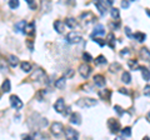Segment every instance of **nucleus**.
Instances as JSON below:
<instances>
[{"mask_svg": "<svg viewBox=\"0 0 150 140\" xmlns=\"http://www.w3.org/2000/svg\"><path fill=\"white\" fill-rule=\"evenodd\" d=\"M98 104L96 99H93V98H80L76 101V105L80 106V108H93Z\"/></svg>", "mask_w": 150, "mask_h": 140, "instance_id": "nucleus-1", "label": "nucleus"}, {"mask_svg": "<svg viewBox=\"0 0 150 140\" xmlns=\"http://www.w3.org/2000/svg\"><path fill=\"white\" fill-rule=\"evenodd\" d=\"M50 132L53 135H55V136H60L64 132H65V128H64V125L62 123H59V121H55V123L51 124V127H50Z\"/></svg>", "mask_w": 150, "mask_h": 140, "instance_id": "nucleus-2", "label": "nucleus"}, {"mask_svg": "<svg viewBox=\"0 0 150 140\" xmlns=\"http://www.w3.org/2000/svg\"><path fill=\"white\" fill-rule=\"evenodd\" d=\"M108 128L110 129V133L111 134H116V133H119L121 128H120V123L118 120H115V119H108Z\"/></svg>", "mask_w": 150, "mask_h": 140, "instance_id": "nucleus-3", "label": "nucleus"}, {"mask_svg": "<svg viewBox=\"0 0 150 140\" xmlns=\"http://www.w3.org/2000/svg\"><path fill=\"white\" fill-rule=\"evenodd\" d=\"M67 41L69 44H79L81 41V35L75 31H71L67 34Z\"/></svg>", "mask_w": 150, "mask_h": 140, "instance_id": "nucleus-4", "label": "nucleus"}, {"mask_svg": "<svg viewBox=\"0 0 150 140\" xmlns=\"http://www.w3.org/2000/svg\"><path fill=\"white\" fill-rule=\"evenodd\" d=\"M31 79L34 81H44V79H46V74L43 69L38 68V69H35L34 74L31 75Z\"/></svg>", "mask_w": 150, "mask_h": 140, "instance_id": "nucleus-5", "label": "nucleus"}, {"mask_svg": "<svg viewBox=\"0 0 150 140\" xmlns=\"http://www.w3.org/2000/svg\"><path fill=\"white\" fill-rule=\"evenodd\" d=\"M94 4H95V6L98 8V10H99L100 13V15H105L106 11H108V6L106 5H109L105 0H94Z\"/></svg>", "mask_w": 150, "mask_h": 140, "instance_id": "nucleus-6", "label": "nucleus"}, {"mask_svg": "<svg viewBox=\"0 0 150 140\" xmlns=\"http://www.w3.org/2000/svg\"><path fill=\"white\" fill-rule=\"evenodd\" d=\"M79 74L81 75V78L84 79H88L89 75H90V73H91V68L89 66L88 64H81V65H79Z\"/></svg>", "mask_w": 150, "mask_h": 140, "instance_id": "nucleus-7", "label": "nucleus"}, {"mask_svg": "<svg viewBox=\"0 0 150 140\" xmlns=\"http://www.w3.org/2000/svg\"><path fill=\"white\" fill-rule=\"evenodd\" d=\"M10 105H11V108H14L15 110H20V109H23V101L19 99V96H16V95H11L10 96Z\"/></svg>", "mask_w": 150, "mask_h": 140, "instance_id": "nucleus-8", "label": "nucleus"}, {"mask_svg": "<svg viewBox=\"0 0 150 140\" xmlns=\"http://www.w3.org/2000/svg\"><path fill=\"white\" fill-rule=\"evenodd\" d=\"M64 133H65V136H67L68 140H76L79 138V133L75 129L70 128V127L65 128V132Z\"/></svg>", "mask_w": 150, "mask_h": 140, "instance_id": "nucleus-9", "label": "nucleus"}, {"mask_svg": "<svg viewBox=\"0 0 150 140\" xmlns=\"http://www.w3.org/2000/svg\"><path fill=\"white\" fill-rule=\"evenodd\" d=\"M80 20L85 24H89V23H94L96 20V16H94V14L90 11H86V13H83L80 15Z\"/></svg>", "mask_w": 150, "mask_h": 140, "instance_id": "nucleus-10", "label": "nucleus"}, {"mask_svg": "<svg viewBox=\"0 0 150 140\" xmlns=\"http://www.w3.org/2000/svg\"><path fill=\"white\" fill-rule=\"evenodd\" d=\"M54 109H55L56 113H60V114L64 113V110H65V101H64L63 98H59V99L55 101Z\"/></svg>", "mask_w": 150, "mask_h": 140, "instance_id": "nucleus-11", "label": "nucleus"}, {"mask_svg": "<svg viewBox=\"0 0 150 140\" xmlns=\"http://www.w3.org/2000/svg\"><path fill=\"white\" fill-rule=\"evenodd\" d=\"M51 8H53V3L51 0H40V9L43 13H49L51 11Z\"/></svg>", "mask_w": 150, "mask_h": 140, "instance_id": "nucleus-12", "label": "nucleus"}, {"mask_svg": "<svg viewBox=\"0 0 150 140\" xmlns=\"http://www.w3.org/2000/svg\"><path fill=\"white\" fill-rule=\"evenodd\" d=\"M65 26H67L65 21H62V20L54 21V29H55L56 33H59V34H63L64 30H65Z\"/></svg>", "mask_w": 150, "mask_h": 140, "instance_id": "nucleus-13", "label": "nucleus"}, {"mask_svg": "<svg viewBox=\"0 0 150 140\" xmlns=\"http://www.w3.org/2000/svg\"><path fill=\"white\" fill-rule=\"evenodd\" d=\"M69 121L73 125H80L81 124V115L79 114V113H71Z\"/></svg>", "mask_w": 150, "mask_h": 140, "instance_id": "nucleus-14", "label": "nucleus"}, {"mask_svg": "<svg viewBox=\"0 0 150 140\" xmlns=\"http://www.w3.org/2000/svg\"><path fill=\"white\" fill-rule=\"evenodd\" d=\"M105 34V28L103 26V25H96L95 28H94V30H93V33H91V39L93 38H95V36H98V35H104Z\"/></svg>", "mask_w": 150, "mask_h": 140, "instance_id": "nucleus-15", "label": "nucleus"}, {"mask_svg": "<svg viewBox=\"0 0 150 140\" xmlns=\"http://www.w3.org/2000/svg\"><path fill=\"white\" fill-rule=\"evenodd\" d=\"M105 83H106V80L101 74H96V75L94 76V84H95V85L103 88V86H105Z\"/></svg>", "mask_w": 150, "mask_h": 140, "instance_id": "nucleus-16", "label": "nucleus"}, {"mask_svg": "<svg viewBox=\"0 0 150 140\" xmlns=\"http://www.w3.org/2000/svg\"><path fill=\"white\" fill-rule=\"evenodd\" d=\"M139 55H140V58H142L143 60L150 63V50L148 48H142V49H140Z\"/></svg>", "mask_w": 150, "mask_h": 140, "instance_id": "nucleus-17", "label": "nucleus"}, {"mask_svg": "<svg viewBox=\"0 0 150 140\" xmlns=\"http://www.w3.org/2000/svg\"><path fill=\"white\" fill-rule=\"evenodd\" d=\"M110 96H111V91L109 90V89H101L100 91H99V98L100 99H103V100H106L108 103L110 101Z\"/></svg>", "mask_w": 150, "mask_h": 140, "instance_id": "nucleus-18", "label": "nucleus"}, {"mask_svg": "<svg viewBox=\"0 0 150 140\" xmlns=\"http://www.w3.org/2000/svg\"><path fill=\"white\" fill-rule=\"evenodd\" d=\"M25 34L29 35V36H33L35 34V23H29L26 24V28H25Z\"/></svg>", "mask_w": 150, "mask_h": 140, "instance_id": "nucleus-19", "label": "nucleus"}, {"mask_svg": "<svg viewBox=\"0 0 150 140\" xmlns=\"http://www.w3.org/2000/svg\"><path fill=\"white\" fill-rule=\"evenodd\" d=\"M106 45H109L111 49H114L115 48V36L112 33H109V34L106 35Z\"/></svg>", "mask_w": 150, "mask_h": 140, "instance_id": "nucleus-20", "label": "nucleus"}, {"mask_svg": "<svg viewBox=\"0 0 150 140\" xmlns=\"http://www.w3.org/2000/svg\"><path fill=\"white\" fill-rule=\"evenodd\" d=\"M65 84H67V78L62 76V78H59L58 80L55 81V88H56V89H64Z\"/></svg>", "mask_w": 150, "mask_h": 140, "instance_id": "nucleus-21", "label": "nucleus"}, {"mask_svg": "<svg viewBox=\"0 0 150 140\" xmlns=\"http://www.w3.org/2000/svg\"><path fill=\"white\" fill-rule=\"evenodd\" d=\"M65 24H67L69 29H75V28L78 26V23L74 18H67V19H65Z\"/></svg>", "mask_w": 150, "mask_h": 140, "instance_id": "nucleus-22", "label": "nucleus"}, {"mask_svg": "<svg viewBox=\"0 0 150 140\" xmlns=\"http://www.w3.org/2000/svg\"><path fill=\"white\" fill-rule=\"evenodd\" d=\"M8 62H9V64H10V66L11 68H15V66H18L19 65V59H18V57H15V55H9L8 57Z\"/></svg>", "mask_w": 150, "mask_h": 140, "instance_id": "nucleus-23", "label": "nucleus"}, {"mask_svg": "<svg viewBox=\"0 0 150 140\" xmlns=\"http://www.w3.org/2000/svg\"><path fill=\"white\" fill-rule=\"evenodd\" d=\"M139 70L142 71V75H143V79H144V80L149 81V80H150V70H149L148 68H145V66H140Z\"/></svg>", "mask_w": 150, "mask_h": 140, "instance_id": "nucleus-24", "label": "nucleus"}, {"mask_svg": "<svg viewBox=\"0 0 150 140\" xmlns=\"http://www.w3.org/2000/svg\"><path fill=\"white\" fill-rule=\"evenodd\" d=\"M25 28H26V23L24 20H21V21H19L18 24H15V31L24 33V34H25Z\"/></svg>", "mask_w": 150, "mask_h": 140, "instance_id": "nucleus-25", "label": "nucleus"}, {"mask_svg": "<svg viewBox=\"0 0 150 140\" xmlns=\"http://www.w3.org/2000/svg\"><path fill=\"white\" fill-rule=\"evenodd\" d=\"M20 68H21V70H23L24 73H29L30 70L33 69L31 64H30L29 62H23V63H20Z\"/></svg>", "mask_w": 150, "mask_h": 140, "instance_id": "nucleus-26", "label": "nucleus"}, {"mask_svg": "<svg viewBox=\"0 0 150 140\" xmlns=\"http://www.w3.org/2000/svg\"><path fill=\"white\" fill-rule=\"evenodd\" d=\"M1 89L4 93H9L11 90V84H10V80H9V79H5V80H4Z\"/></svg>", "mask_w": 150, "mask_h": 140, "instance_id": "nucleus-27", "label": "nucleus"}, {"mask_svg": "<svg viewBox=\"0 0 150 140\" xmlns=\"http://www.w3.org/2000/svg\"><path fill=\"white\" fill-rule=\"evenodd\" d=\"M121 81L124 84H130L131 83V75L129 71H124L123 75H121Z\"/></svg>", "mask_w": 150, "mask_h": 140, "instance_id": "nucleus-28", "label": "nucleus"}, {"mask_svg": "<svg viewBox=\"0 0 150 140\" xmlns=\"http://www.w3.org/2000/svg\"><path fill=\"white\" fill-rule=\"evenodd\" d=\"M110 14H111V18H112L114 20H119V18H120V11H119V9L111 8V9H110Z\"/></svg>", "mask_w": 150, "mask_h": 140, "instance_id": "nucleus-29", "label": "nucleus"}, {"mask_svg": "<svg viewBox=\"0 0 150 140\" xmlns=\"http://www.w3.org/2000/svg\"><path fill=\"white\" fill-rule=\"evenodd\" d=\"M134 39H137L139 43H143V41L146 39V34H144V33H140V31H138V33H135L134 34Z\"/></svg>", "mask_w": 150, "mask_h": 140, "instance_id": "nucleus-30", "label": "nucleus"}, {"mask_svg": "<svg viewBox=\"0 0 150 140\" xmlns=\"http://www.w3.org/2000/svg\"><path fill=\"white\" fill-rule=\"evenodd\" d=\"M128 65H129V68H130L131 70H137V69L140 68L139 64H138V62H137L135 59H130L129 62H128Z\"/></svg>", "mask_w": 150, "mask_h": 140, "instance_id": "nucleus-31", "label": "nucleus"}, {"mask_svg": "<svg viewBox=\"0 0 150 140\" xmlns=\"http://www.w3.org/2000/svg\"><path fill=\"white\" fill-rule=\"evenodd\" d=\"M104 64H106V58L104 55H99L95 59V65H104Z\"/></svg>", "mask_w": 150, "mask_h": 140, "instance_id": "nucleus-32", "label": "nucleus"}, {"mask_svg": "<svg viewBox=\"0 0 150 140\" xmlns=\"http://www.w3.org/2000/svg\"><path fill=\"white\" fill-rule=\"evenodd\" d=\"M121 69V65L119 63H112L110 66H109V70L110 73H114V71H119V70Z\"/></svg>", "mask_w": 150, "mask_h": 140, "instance_id": "nucleus-33", "label": "nucleus"}, {"mask_svg": "<svg viewBox=\"0 0 150 140\" xmlns=\"http://www.w3.org/2000/svg\"><path fill=\"white\" fill-rule=\"evenodd\" d=\"M121 134L125 138H130L131 136V128L130 127H125L124 129H121Z\"/></svg>", "mask_w": 150, "mask_h": 140, "instance_id": "nucleus-34", "label": "nucleus"}, {"mask_svg": "<svg viewBox=\"0 0 150 140\" xmlns=\"http://www.w3.org/2000/svg\"><path fill=\"white\" fill-rule=\"evenodd\" d=\"M9 6H10V9H18L19 0H9Z\"/></svg>", "mask_w": 150, "mask_h": 140, "instance_id": "nucleus-35", "label": "nucleus"}, {"mask_svg": "<svg viewBox=\"0 0 150 140\" xmlns=\"http://www.w3.org/2000/svg\"><path fill=\"white\" fill-rule=\"evenodd\" d=\"M114 110L116 111V114H118L119 116H121V115H123V114L125 113V110H124L123 108H121V106H119V105H115V106H114Z\"/></svg>", "mask_w": 150, "mask_h": 140, "instance_id": "nucleus-36", "label": "nucleus"}, {"mask_svg": "<svg viewBox=\"0 0 150 140\" xmlns=\"http://www.w3.org/2000/svg\"><path fill=\"white\" fill-rule=\"evenodd\" d=\"M109 26L111 28L112 30H118L119 28H120V21L116 20V23H109Z\"/></svg>", "mask_w": 150, "mask_h": 140, "instance_id": "nucleus-37", "label": "nucleus"}, {"mask_svg": "<svg viewBox=\"0 0 150 140\" xmlns=\"http://www.w3.org/2000/svg\"><path fill=\"white\" fill-rule=\"evenodd\" d=\"M83 59H84V62H85V63H89V62H91V60H93L91 55L89 53H84L83 54Z\"/></svg>", "mask_w": 150, "mask_h": 140, "instance_id": "nucleus-38", "label": "nucleus"}, {"mask_svg": "<svg viewBox=\"0 0 150 140\" xmlns=\"http://www.w3.org/2000/svg\"><path fill=\"white\" fill-rule=\"evenodd\" d=\"M93 40L95 41V43L99 44L100 46H104V45L106 44V40H101V39H99V38H96V36H95V38H93Z\"/></svg>", "mask_w": 150, "mask_h": 140, "instance_id": "nucleus-39", "label": "nucleus"}, {"mask_svg": "<svg viewBox=\"0 0 150 140\" xmlns=\"http://www.w3.org/2000/svg\"><path fill=\"white\" fill-rule=\"evenodd\" d=\"M129 54H130V50H129L128 48H125V49H123V50L120 51V57H123V58H124V57H128Z\"/></svg>", "mask_w": 150, "mask_h": 140, "instance_id": "nucleus-40", "label": "nucleus"}, {"mask_svg": "<svg viewBox=\"0 0 150 140\" xmlns=\"http://www.w3.org/2000/svg\"><path fill=\"white\" fill-rule=\"evenodd\" d=\"M144 95L145 96H150V84L145 85V88H144Z\"/></svg>", "mask_w": 150, "mask_h": 140, "instance_id": "nucleus-41", "label": "nucleus"}, {"mask_svg": "<svg viewBox=\"0 0 150 140\" xmlns=\"http://www.w3.org/2000/svg\"><path fill=\"white\" fill-rule=\"evenodd\" d=\"M129 5H130V0H123V1H121V8L128 9Z\"/></svg>", "mask_w": 150, "mask_h": 140, "instance_id": "nucleus-42", "label": "nucleus"}, {"mask_svg": "<svg viewBox=\"0 0 150 140\" xmlns=\"http://www.w3.org/2000/svg\"><path fill=\"white\" fill-rule=\"evenodd\" d=\"M125 34L129 36L130 39H134V35L131 34V30H130V28H128V26H125Z\"/></svg>", "mask_w": 150, "mask_h": 140, "instance_id": "nucleus-43", "label": "nucleus"}, {"mask_svg": "<svg viewBox=\"0 0 150 140\" xmlns=\"http://www.w3.org/2000/svg\"><path fill=\"white\" fill-rule=\"evenodd\" d=\"M62 3H64L65 5H70V4H74V0H60Z\"/></svg>", "mask_w": 150, "mask_h": 140, "instance_id": "nucleus-44", "label": "nucleus"}, {"mask_svg": "<svg viewBox=\"0 0 150 140\" xmlns=\"http://www.w3.org/2000/svg\"><path fill=\"white\" fill-rule=\"evenodd\" d=\"M29 6H30L31 10H35V9H36V4L34 3V0H33L31 3H29Z\"/></svg>", "mask_w": 150, "mask_h": 140, "instance_id": "nucleus-45", "label": "nucleus"}, {"mask_svg": "<svg viewBox=\"0 0 150 140\" xmlns=\"http://www.w3.org/2000/svg\"><path fill=\"white\" fill-rule=\"evenodd\" d=\"M119 93H121V94H126V95H129V90L124 89V88H120V89H119Z\"/></svg>", "mask_w": 150, "mask_h": 140, "instance_id": "nucleus-46", "label": "nucleus"}, {"mask_svg": "<svg viewBox=\"0 0 150 140\" xmlns=\"http://www.w3.org/2000/svg\"><path fill=\"white\" fill-rule=\"evenodd\" d=\"M69 113H70V108H65V110H64L63 114H64V115H68Z\"/></svg>", "mask_w": 150, "mask_h": 140, "instance_id": "nucleus-47", "label": "nucleus"}, {"mask_svg": "<svg viewBox=\"0 0 150 140\" xmlns=\"http://www.w3.org/2000/svg\"><path fill=\"white\" fill-rule=\"evenodd\" d=\"M105 1L109 4V5H112V4H114V0H105Z\"/></svg>", "mask_w": 150, "mask_h": 140, "instance_id": "nucleus-48", "label": "nucleus"}, {"mask_svg": "<svg viewBox=\"0 0 150 140\" xmlns=\"http://www.w3.org/2000/svg\"><path fill=\"white\" fill-rule=\"evenodd\" d=\"M145 13H146V14H148V15L150 16V9H145Z\"/></svg>", "mask_w": 150, "mask_h": 140, "instance_id": "nucleus-49", "label": "nucleus"}, {"mask_svg": "<svg viewBox=\"0 0 150 140\" xmlns=\"http://www.w3.org/2000/svg\"><path fill=\"white\" fill-rule=\"evenodd\" d=\"M31 1H33V0H26V3H28V4H29V3H31Z\"/></svg>", "mask_w": 150, "mask_h": 140, "instance_id": "nucleus-50", "label": "nucleus"}, {"mask_svg": "<svg viewBox=\"0 0 150 140\" xmlns=\"http://www.w3.org/2000/svg\"><path fill=\"white\" fill-rule=\"evenodd\" d=\"M130 1H135V0H130Z\"/></svg>", "mask_w": 150, "mask_h": 140, "instance_id": "nucleus-51", "label": "nucleus"}]
</instances>
